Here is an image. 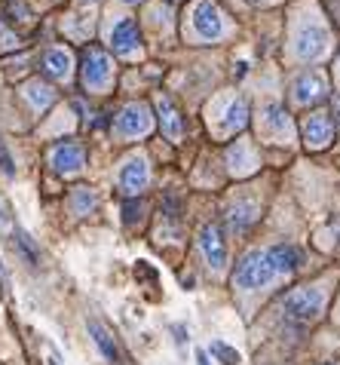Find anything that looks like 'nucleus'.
Wrapping results in <instances>:
<instances>
[{
    "label": "nucleus",
    "instance_id": "f257e3e1",
    "mask_svg": "<svg viewBox=\"0 0 340 365\" xmlns=\"http://www.w3.org/2000/svg\"><path fill=\"white\" fill-rule=\"evenodd\" d=\"M248 123V105L239 96H218L208 105V129L218 138H230Z\"/></svg>",
    "mask_w": 340,
    "mask_h": 365
},
{
    "label": "nucleus",
    "instance_id": "f03ea898",
    "mask_svg": "<svg viewBox=\"0 0 340 365\" xmlns=\"http://www.w3.org/2000/svg\"><path fill=\"white\" fill-rule=\"evenodd\" d=\"M276 277L273 264H270V255L267 249H252L239 258V264L233 270V286L239 292H257V289H267Z\"/></svg>",
    "mask_w": 340,
    "mask_h": 365
},
{
    "label": "nucleus",
    "instance_id": "7ed1b4c3",
    "mask_svg": "<svg viewBox=\"0 0 340 365\" xmlns=\"http://www.w3.org/2000/svg\"><path fill=\"white\" fill-rule=\"evenodd\" d=\"M227 22L212 0H196L190 9V34L196 37V43H215V40L227 37Z\"/></svg>",
    "mask_w": 340,
    "mask_h": 365
},
{
    "label": "nucleus",
    "instance_id": "20e7f679",
    "mask_svg": "<svg viewBox=\"0 0 340 365\" xmlns=\"http://www.w3.org/2000/svg\"><path fill=\"white\" fill-rule=\"evenodd\" d=\"M325 310V289L319 286H297L285 295L282 313L294 322H316Z\"/></svg>",
    "mask_w": 340,
    "mask_h": 365
},
{
    "label": "nucleus",
    "instance_id": "39448f33",
    "mask_svg": "<svg viewBox=\"0 0 340 365\" xmlns=\"http://www.w3.org/2000/svg\"><path fill=\"white\" fill-rule=\"evenodd\" d=\"M114 83V62L105 49L89 46L83 53V86L92 93H107V86Z\"/></svg>",
    "mask_w": 340,
    "mask_h": 365
},
{
    "label": "nucleus",
    "instance_id": "423d86ee",
    "mask_svg": "<svg viewBox=\"0 0 340 365\" xmlns=\"http://www.w3.org/2000/svg\"><path fill=\"white\" fill-rule=\"evenodd\" d=\"M292 49L301 62H319V58L331 49V34H328L322 25H304L301 31L294 34Z\"/></svg>",
    "mask_w": 340,
    "mask_h": 365
},
{
    "label": "nucleus",
    "instance_id": "0eeeda50",
    "mask_svg": "<svg viewBox=\"0 0 340 365\" xmlns=\"http://www.w3.org/2000/svg\"><path fill=\"white\" fill-rule=\"evenodd\" d=\"M151 181V166H147V157L144 154H132L123 160V166L117 172V185L126 197H138L142 190L147 187Z\"/></svg>",
    "mask_w": 340,
    "mask_h": 365
},
{
    "label": "nucleus",
    "instance_id": "6e6552de",
    "mask_svg": "<svg viewBox=\"0 0 340 365\" xmlns=\"http://www.w3.org/2000/svg\"><path fill=\"white\" fill-rule=\"evenodd\" d=\"M151 129H154V117L144 101H132V105H126L119 110L117 133L123 138H144V135H151Z\"/></svg>",
    "mask_w": 340,
    "mask_h": 365
},
{
    "label": "nucleus",
    "instance_id": "1a4fd4ad",
    "mask_svg": "<svg viewBox=\"0 0 340 365\" xmlns=\"http://www.w3.org/2000/svg\"><path fill=\"white\" fill-rule=\"evenodd\" d=\"M196 246H199V255L206 258V264L212 270H224L227 267V242H224V233L215 221L199 227V237H196Z\"/></svg>",
    "mask_w": 340,
    "mask_h": 365
},
{
    "label": "nucleus",
    "instance_id": "9d476101",
    "mask_svg": "<svg viewBox=\"0 0 340 365\" xmlns=\"http://www.w3.org/2000/svg\"><path fill=\"white\" fill-rule=\"evenodd\" d=\"M328 96V77L325 71H304L301 77L292 83V101L301 108H309L316 105V101H322Z\"/></svg>",
    "mask_w": 340,
    "mask_h": 365
},
{
    "label": "nucleus",
    "instance_id": "9b49d317",
    "mask_svg": "<svg viewBox=\"0 0 340 365\" xmlns=\"http://www.w3.org/2000/svg\"><path fill=\"white\" fill-rule=\"evenodd\" d=\"M49 166H53L58 175H65V178H71L77 175V172H83V163H86V157H83V148L77 145V141H58V145L49 148Z\"/></svg>",
    "mask_w": 340,
    "mask_h": 365
},
{
    "label": "nucleus",
    "instance_id": "f8f14e48",
    "mask_svg": "<svg viewBox=\"0 0 340 365\" xmlns=\"http://www.w3.org/2000/svg\"><path fill=\"white\" fill-rule=\"evenodd\" d=\"M257 218H261V202L252 200V197H236L227 206V227L233 233L252 230L257 225Z\"/></svg>",
    "mask_w": 340,
    "mask_h": 365
},
{
    "label": "nucleus",
    "instance_id": "ddd939ff",
    "mask_svg": "<svg viewBox=\"0 0 340 365\" xmlns=\"http://www.w3.org/2000/svg\"><path fill=\"white\" fill-rule=\"evenodd\" d=\"M331 138H334V123H331V117H328V114L316 110V114H309L304 120V141H307L309 150L328 148V145H331Z\"/></svg>",
    "mask_w": 340,
    "mask_h": 365
},
{
    "label": "nucleus",
    "instance_id": "4468645a",
    "mask_svg": "<svg viewBox=\"0 0 340 365\" xmlns=\"http://www.w3.org/2000/svg\"><path fill=\"white\" fill-rule=\"evenodd\" d=\"M261 133L270 141H288L292 138V120H288V110L282 105H267L261 110Z\"/></svg>",
    "mask_w": 340,
    "mask_h": 365
},
{
    "label": "nucleus",
    "instance_id": "2eb2a0df",
    "mask_svg": "<svg viewBox=\"0 0 340 365\" xmlns=\"http://www.w3.org/2000/svg\"><path fill=\"white\" fill-rule=\"evenodd\" d=\"M107 40H111V49L119 56H135L138 49H142V43H138V28H135L132 19H119V22H114Z\"/></svg>",
    "mask_w": 340,
    "mask_h": 365
},
{
    "label": "nucleus",
    "instance_id": "dca6fc26",
    "mask_svg": "<svg viewBox=\"0 0 340 365\" xmlns=\"http://www.w3.org/2000/svg\"><path fill=\"white\" fill-rule=\"evenodd\" d=\"M156 110H159V126H163V135L169 141H181L184 138V120L178 114V108L172 105L169 96H159L156 98Z\"/></svg>",
    "mask_w": 340,
    "mask_h": 365
},
{
    "label": "nucleus",
    "instance_id": "f3484780",
    "mask_svg": "<svg viewBox=\"0 0 340 365\" xmlns=\"http://www.w3.org/2000/svg\"><path fill=\"white\" fill-rule=\"evenodd\" d=\"M43 71L53 80H71L74 74V58L65 46H49L43 53Z\"/></svg>",
    "mask_w": 340,
    "mask_h": 365
},
{
    "label": "nucleus",
    "instance_id": "a211bd4d",
    "mask_svg": "<svg viewBox=\"0 0 340 365\" xmlns=\"http://www.w3.org/2000/svg\"><path fill=\"white\" fill-rule=\"evenodd\" d=\"M267 255H270V264H273L276 277H292L301 267V252L294 246H270Z\"/></svg>",
    "mask_w": 340,
    "mask_h": 365
},
{
    "label": "nucleus",
    "instance_id": "6ab92c4d",
    "mask_svg": "<svg viewBox=\"0 0 340 365\" xmlns=\"http://www.w3.org/2000/svg\"><path fill=\"white\" fill-rule=\"evenodd\" d=\"M227 163L236 175H252V172L257 169V154L248 141H236V148L227 154Z\"/></svg>",
    "mask_w": 340,
    "mask_h": 365
},
{
    "label": "nucleus",
    "instance_id": "aec40b11",
    "mask_svg": "<svg viewBox=\"0 0 340 365\" xmlns=\"http://www.w3.org/2000/svg\"><path fill=\"white\" fill-rule=\"evenodd\" d=\"M22 93H25L28 101H31V108L40 110V114L55 101V89L49 83H43V80H28V83L22 86Z\"/></svg>",
    "mask_w": 340,
    "mask_h": 365
},
{
    "label": "nucleus",
    "instance_id": "412c9836",
    "mask_svg": "<svg viewBox=\"0 0 340 365\" xmlns=\"http://www.w3.org/2000/svg\"><path fill=\"white\" fill-rule=\"evenodd\" d=\"M89 334H92V341L98 344V350H102V356H105V359H111V362H117V359H119V350H117L114 334L107 331V329L102 326V322L89 319Z\"/></svg>",
    "mask_w": 340,
    "mask_h": 365
},
{
    "label": "nucleus",
    "instance_id": "4be33fe9",
    "mask_svg": "<svg viewBox=\"0 0 340 365\" xmlns=\"http://www.w3.org/2000/svg\"><path fill=\"white\" fill-rule=\"evenodd\" d=\"M71 206L77 215H86V212H92L98 206V197H95V190H89V187H74V194H71Z\"/></svg>",
    "mask_w": 340,
    "mask_h": 365
},
{
    "label": "nucleus",
    "instance_id": "5701e85b",
    "mask_svg": "<svg viewBox=\"0 0 340 365\" xmlns=\"http://www.w3.org/2000/svg\"><path fill=\"white\" fill-rule=\"evenodd\" d=\"M16 246L28 258V264H37V261H40V252H37V246L31 242V237H28L25 230H16Z\"/></svg>",
    "mask_w": 340,
    "mask_h": 365
},
{
    "label": "nucleus",
    "instance_id": "b1692460",
    "mask_svg": "<svg viewBox=\"0 0 340 365\" xmlns=\"http://www.w3.org/2000/svg\"><path fill=\"white\" fill-rule=\"evenodd\" d=\"M212 356H218V362H221V365H239V353L230 347V344H224V341L212 344Z\"/></svg>",
    "mask_w": 340,
    "mask_h": 365
},
{
    "label": "nucleus",
    "instance_id": "393cba45",
    "mask_svg": "<svg viewBox=\"0 0 340 365\" xmlns=\"http://www.w3.org/2000/svg\"><path fill=\"white\" fill-rule=\"evenodd\" d=\"M0 169H4V172H6V175H9V178H13V175H16L13 157H9V150H6V145H4V141H0Z\"/></svg>",
    "mask_w": 340,
    "mask_h": 365
},
{
    "label": "nucleus",
    "instance_id": "a878e982",
    "mask_svg": "<svg viewBox=\"0 0 340 365\" xmlns=\"http://www.w3.org/2000/svg\"><path fill=\"white\" fill-rule=\"evenodd\" d=\"M196 365H212V362H208V353L206 350H196Z\"/></svg>",
    "mask_w": 340,
    "mask_h": 365
},
{
    "label": "nucleus",
    "instance_id": "bb28decb",
    "mask_svg": "<svg viewBox=\"0 0 340 365\" xmlns=\"http://www.w3.org/2000/svg\"><path fill=\"white\" fill-rule=\"evenodd\" d=\"M6 227H9V218H6V212H4V209H0V233H4Z\"/></svg>",
    "mask_w": 340,
    "mask_h": 365
},
{
    "label": "nucleus",
    "instance_id": "cd10ccee",
    "mask_svg": "<svg viewBox=\"0 0 340 365\" xmlns=\"http://www.w3.org/2000/svg\"><path fill=\"white\" fill-rule=\"evenodd\" d=\"M334 120H337V123H340V96L334 98Z\"/></svg>",
    "mask_w": 340,
    "mask_h": 365
},
{
    "label": "nucleus",
    "instance_id": "c85d7f7f",
    "mask_svg": "<svg viewBox=\"0 0 340 365\" xmlns=\"http://www.w3.org/2000/svg\"><path fill=\"white\" fill-rule=\"evenodd\" d=\"M255 4H273V0H255Z\"/></svg>",
    "mask_w": 340,
    "mask_h": 365
},
{
    "label": "nucleus",
    "instance_id": "c756f323",
    "mask_svg": "<svg viewBox=\"0 0 340 365\" xmlns=\"http://www.w3.org/2000/svg\"><path fill=\"white\" fill-rule=\"evenodd\" d=\"M126 4H142V0H126Z\"/></svg>",
    "mask_w": 340,
    "mask_h": 365
}]
</instances>
